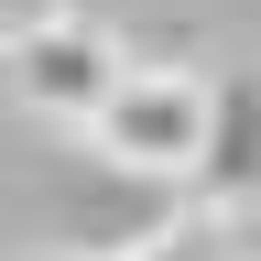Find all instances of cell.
Segmentation results:
<instances>
[{"mask_svg": "<svg viewBox=\"0 0 261 261\" xmlns=\"http://www.w3.org/2000/svg\"><path fill=\"white\" fill-rule=\"evenodd\" d=\"M87 142L120 163V174H196L218 142V87L185 76V65H130L120 98L87 120Z\"/></svg>", "mask_w": 261, "mask_h": 261, "instance_id": "1", "label": "cell"}, {"mask_svg": "<svg viewBox=\"0 0 261 261\" xmlns=\"http://www.w3.org/2000/svg\"><path fill=\"white\" fill-rule=\"evenodd\" d=\"M0 65H11L22 109L76 120V130L109 109V98H120V76H130V65H120V44H109L98 22H33V33H11V55H0Z\"/></svg>", "mask_w": 261, "mask_h": 261, "instance_id": "2", "label": "cell"}, {"mask_svg": "<svg viewBox=\"0 0 261 261\" xmlns=\"http://www.w3.org/2000/svg\"><path fill=\"white\" fill-rule=\"evenodd\" d=\"M196 185H207L218 207L261 185V87H250V76L218 87V142H207V163H196Z\"/></svg>", "mask_w": 261, "mask_h": 261, "instance_id": "3", "label": "cell"}]
</instances>
